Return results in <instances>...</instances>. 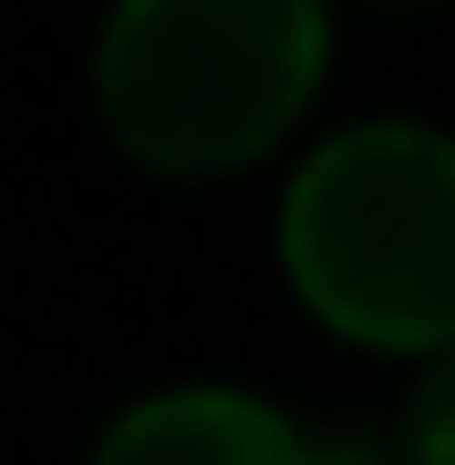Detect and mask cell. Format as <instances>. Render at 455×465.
Segmentation results:
<instances>
[{"label":"cell","mask_w":455,"mask_h":465,"mask_svg":"<svg viewBox=\"0 0 455 465\" xmlns=\"http://www.w3.org/2000/svg\"><path fill=\"white\" fill-rule=\"evenodd\" d=\"M94 94L155 176L259 166L321 94V0H114Z\"/></svg>","instance_id":"6da1fadb"},{"label":"cell","mask_w":455,"mask_h":465,"mask_svg":"<svg viewBox=\"0 0 455 465\" xmlns=\"http://www.w3.org/2000/svg\"><path fill=\"white\" fill-rule=\"evenodd\" d=\"M280 259L341 341L455 351V145L424 124H352L290 176Z\"/></svg>","instance_id":"7a4b0ae2"},{"label":"cell","mask_w":455,"mask_h":465,"mask_svg":"<svg viewBox=\"0 0 455 465\" xmlns=\"http://www.w3.org/2000/svg\"><path fill=\"white\" fill-rule=\"evenodd\" d=\"M94 465H321V445L290 414L249 403V393L186 382V393L135 403V414L94 445Z\"/></svg>","instance_id":"3957f363"},{"label":"cell","mask_w":455,"mask_h":465,"mask_svg":"<svg viewBox=\"0 0 455 465\" xmlns=\"http://www.w3.org/2000/svg\"><path fill=\"white\" fill-rule=\"evenodd\" d=\"M404 465H455V351L414 382V403H404Z\"/></svg>","instance_id":"277c9868"},{"label":"cell","mask_w":455,"mask_h":465,"mask_svg":"<svg viewBox=\"0 0 455 465\" xmlns=\"http://www.w3.org/2000/svg\"><path fill=\"white\" fill-rule=\"evenodd\" d=\"M321 465H404V455H383V445H352V434H341V445H321Z\"/></svg>","instance_id":"5b68a950"},{"label":"cell","mask_w":455,"mask_h":465,"mask_svg":"<svg viewBox=\"0 0 455 465\" xmlns=\"http://www.w3.org/2000/svg\"><path fill=\"white\" fill-rule=\"evenodd\" d=\"M372 11H455V0H372Z\"/></svg>","instance_id":"8992f818"}]
</instances>
